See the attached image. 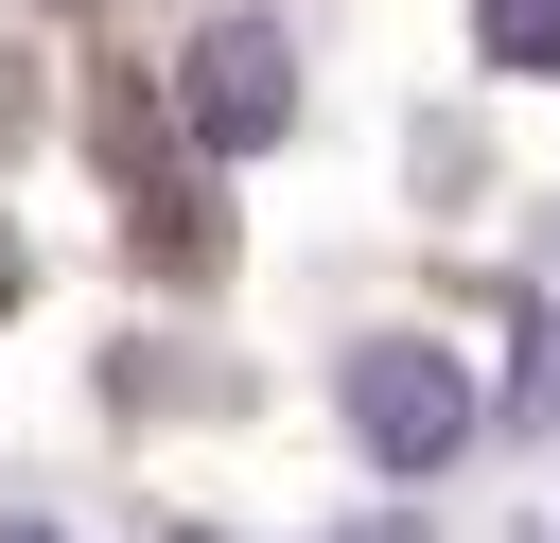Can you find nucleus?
I'll return each instance as SVG.
<instances>
[{
	"instance_id": "423d86ee",
	"label": "nucleus",
	"mask_w": 560,
	"mask_h": 543,
	"mask_svg": "<svg viewBox=\"0 0 560 543\" xmlns=\"http://www.w3.org/2000/svg\"><path fill=\"white\" fill-rule=\"evenodd\" d=\"M175 543H228V525H175Z\"/></svg>"
},
{
	"instance_id": "7ed1b4c3",
	"label": "nucleus",
	"mask_w": 560,
	"mask_h": 543,
	"mask_svg": "<svg viewBox=\"0 0 560 543\" xmlns=\"http://www.w3.org/2000/svg\"><path fill=\"white\" fill-rule=\"evenodd\" d=\"M472 35H490V70H560V0H472Z\"/></svg>"
},
{
	"instance_id": "f03ea898",
	"label": "nucleus",
	"mask_w": 560,
	"mask_h": 543,
	"mask_svg": "<svg viewBox=\"0 0 560 543\" xmlns=\"http://www.w3.org/2000/svg\"><path fill=\"white\" fill-rule=\"evenodd\" d=\"M175 123H192L210 158H262V140L298 123V53H280V18H210L192 70H175Z\"/></svg>"
},
{
	"instance_id": "f257e3e1",
	"label": "nucleus",
	"mask_w": 560,
	"mask_h": 543,
	"mask_svg": "<svg viewBox=\"0 0 560 543\" xmlns=\"http://www.w3.org/2000/svg\"><path fill=\"white\" fill-rule=\"evenodd\" d=\"M472 420H490V403H472V368H455L438 333H368V350H350V438H368L385 473H455Z\"/></svg>"
},
{
	"instance_id": "20e7f679",
	"label": "nucleus",
	"mask_w": 560,
	"mask_h": 543,
	"mask_svg": "<svg viewBox=\"0 0 560 543\" xmlns=\"http://www.w3.org/2000/svg\"><path fill=\"white\" fill-rule=\"evenodd\" d=\"M508 420H560V315H525V385H508Z\"/></svg>"
},
{
	"instance_id": "39448f33",
	"label": "nucleus",
	"mask_w": 560,
	"mask_h": 543,
	"mask_svg": "<svg viewBox=\"0 0 560 543\" xmlns=\"http://www.w3.org/2000/svg\"><path fill=\"white\" fill-rule=\"evenodd\" d=\"M0 543H52V525H18V508H0Z\"/></svg>"
}]
</instances>
